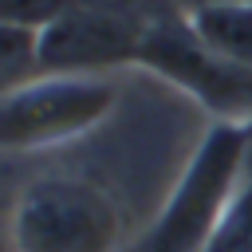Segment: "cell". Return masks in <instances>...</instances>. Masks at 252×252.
Here are the masks:
<instances>
[{
  "label": "cell",
  "mask_w": 252,
  "mask_h": 252,
  "mask_svg": "<svg viewBox=\"0 0 252 252\" xmlns=\"http://www.w3.org/2000/svg\"><path fill=\"white\" fill-rule=\"evenodd\" d=\"M252 165V126L213 122L181 169L165 209L146 232V252H205L232 201L244 189V169Z\"/></svg>",
  "instance_id": "obj_1"
},
{
  "label": "cell",
  "mask_w": 252,
  "mask_h": 252,
  "mask_svg": "<svg viewBox=\"0 0 252 252\" xmlns=\"http://www.w3.org/2000/svg\"><path fill=\"white\" fill-rule=\"evenodd\" d=\"M12 252H118L122 213L87 177H35L12 205Z\"/></svg>",
  "instance_id": "obj_2"
},
{
  "label": "cell",
  "mask_w": 252,
  "mask_h": 252,
  "mask_svg": "<svg viewBox=\"0 0 252 252\" xmlns=\"http://www.w3.org/2000/svg\"><path fill=\"white\" fill-rule=\"evenodd\" d=\"M118 102L106 75H39L0 98V146L8 154L51 150L94 130Z\"/></svg>",
  "instance_id": "obj_3"
},
{
  "label": "cell",
  "mask_w": 252,
  "mask_h": 252,
  "mask_svg": "<svg viewBox=\"0 0 252 252\" xmlns=\"http://www.w3.org/2000/svg\"><path fill=\"white\" fill-rule=\"evenodd\" d=\"M142 67L158 71L201 106L217 114V122H244L252 126V71L236 67L220 51H213L189 16H161L146 24L142 39Z\"/></svg>",
  "instance_id": "obj_4"
},
{
  "label": "cell",
  "mask_w": 252,
  "mask_h": 252,
  "mask_svg": "<svg viewBox=\"0 0 252 252\" xmlns=\"http://www.w3.org/2000/svg\"><path fill=\"white\" fill-rule=\"evenodd\" d=\"M146 24L126 4L79 0L59 20L39 28L43 75H106L114 67L138 63Z\"/></svg>",
  "instance_id": "obj_5"
},
{
  "label": "cell",
  "mask_w": 252,
  "mask_h": 252,
  "mask_svg": "<svg viewBox=\"0 0 252 252\" xmlns=\"http://www.w3.org/2000/svg\"><path fill=\"white\" fill-rule=\"evenodd\" d=\"M189 24L201 32V39L232 59L236 67L252 71V4L240 8H205V12H185Z\"/></svg>",
  "instance_id": "obj_6"
},
{
  "label": "cell",
  "mask_w": 252,
  "mask_h": 252,
  "mask_svg": "<svg viewBox=\"0 0 252 252\" xmlns=\"http://www.w3.org/2000/svg\"><path fill=\"white\" fill-rule=\"evenodd\" d=\"M39 75H43L39 28L0 20V83H4V91L24 87V83H32Z\"/></svg>",
  "instance_id": "obj_7"
},
{
  "label": "cell",
  "mask_w": 252,
  "mask_h": 252,
  "mask_svg": "<svg viewBox=\"0 0 252 252\" xmlns=\"http://www.w3.org/2000/svg\"><path fill=\"white\" fill-rule=\"evenodd\" d=\"M205 252H252V177L244 181L240 197L232 201L228 217L220 220Z\"/></svg>",
  "instance_id": "obj_8"
},
{
  "label": "cell",
  "mask_w": 252,
  "mask_h": 252,
  "mask_svg": "<svg viewBox=\"0 0 252 252\" xmlns=\"http://www.w3.org/2000/svg\"><path fill=\"white\" fill-rule=\"evenodd\" d=\"M79 0H0V20L28 24V28H47L51 20H59Z\"/></svg>",
  "instance_id": "obj_9"
},
{
  "label": "cell",
  "mask_w": 252,
  "mask_h": 252,
  "mask_svg": "<svg viewBox=\"0 0 252 252\" xmlns=\"http://www.w3.org/2000/svg\"><path fill=\"white\" fill-rule=\"evenodd\" d=\"M181 12H205V8H240V4H252V0H177Z\"/></svg>",
  "instance_id": "obj_10"
},
{
  "label": "cell",
  "mask_w": 252,
  "mask_h": 252,
  "mask_svg": "<svg viewBox=\"0 0 252 252\" xmlns=\"http://www.w3.org/2000/svg\"><path fill=\"white\" fill-rule=\"evenodd\" d=\"M106 4H122V0H106Z\"/></svg>",
  "instance_id": "obj_11"
}]
</instances>
